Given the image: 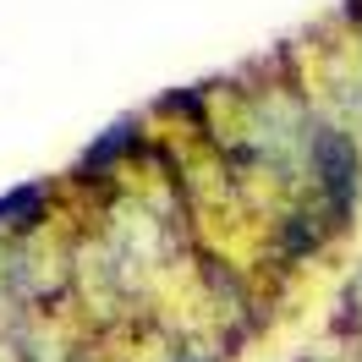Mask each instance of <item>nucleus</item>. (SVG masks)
Masks as SVG:
<instances>
[{
    "mask_svg": "<svg viewBox=\"0 0 362 362\" xmlns=\"http://www.w3.org/2000/svg\"><path fill=\"white\" fill-rule=\"evenodd\" d=\"M308 159H313V192H318V214H324V226L346 230L351 226V209L362 198V148L351 132H340V127H318L308 132Z\"/></svg>",
    "mask_w": 362,
    "mask_h": 362,
    "instance_id": "nucleus-1",
    "label": "nucleus"
},
{
    "mask_svg": "<svg viewBox=\"0 0 362 362\" xmlns=\"http://www.w3.org/2000/svg\"><path fill=\"white\" fill-rule=\"evenodd\" d=\"M148 121L143 115H127V121H115L110 132H99L83 148V159L71 165V187H115L121 170H132L137 159L148 154Z\"/></svg>",
    "mask_w": 362,
    "mask_h": 362,
    "instance_id": "nucleus-2",
    "label": "nucleus"
},
{
    "mask_svg": "<svg viewBox=\"0 0 362 362\" xmlns=\"http://www.w3.org/2000/svg\"><path fill=\"white\" fill-rule=\"evenodd\" d=\"M49 204H55V181H23L11 192H0V230L11 236H28L49 220Z\"/></svg>",
    "mask_w": 362,
    "mask_h": 362,
    "instance_id": "nucleus-3",
    "label": "nucleus"
},
{
    "mask_svg": "<svg viewBox=\"0 0 362 362\" xmlns=\"http://www.w3.org/2000/svg\"><path fill=\"white\" fill-rule=\"evenodd\" d=\"M154 115L176 121V127H209V93L204 88H176L154 105Z\"/></svg>",
    "mask_w": 362,
    "mask_h": 362,
    "instance_id": "nucleus-4",
    "label": "nucleus"
},
{
    "mask_svg": "<svg viewBox=\"0 0 362 362\" xmlns=\"http://www.w3.org/2000/svg\"><path fill=\"white\" fill-rule=\"evenodd\" d=\"M340 23L362 33V0H346V6H340Z\"/></svg>",
    "mask_w": 362,
    "mask_h": 362,
    "instance_id": "nucleus-5",
    "label": "nucleus"
}]
</instances>
